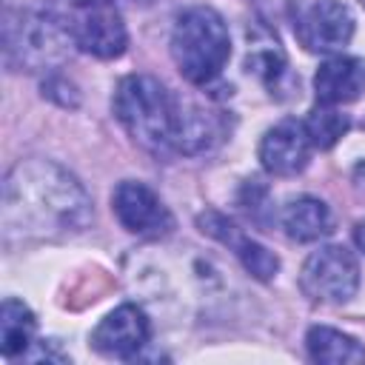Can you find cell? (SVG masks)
I'll return each instance as SVG.
<instances>
[{
    "instance_id": "8fae6325",
    "label": "cell",
    "mask_w": 365,
    "mask_h": 365,
    "mask_svg": "<svg viewBox=\"0 0 365 365\" xmlns=\"http://www.w3.org/2000/svg\"><path fill=\"white\" fill-rule=\"evenodd\" d=\"M197 225L202 234H208L211 240L222 242L225 248H231V254L240 259V265L259 282H271L279 274V257L274 251H268L262 242H257L251 234H245L237 222H231L225 214L220 211H202L197 217Z\"/></svg>"
},
{
    "instance_id": "ba28073f",
    "label": "cell",
    "mask_w": 365,
    "mask_h": 365,
    "mask_svg": "<svg viewBox=\"0 0 365 365\" xmlns=\"http://www.w3.org/2000/svg\"><path fill=\"white\" fill-rule=\"evenodd\" d=\"M111 211L128 234H137L145 240H160L174 231V217L168 205L160 200L154 188H148L140 180L117 182L111 194Z\"/></svg>"
},
{
    "instance_id": "3957f363",
    "label": "cell",
    "mask_w": 365,
    "mask_h": 365,
    "mask_svg": "<svg viewBox=\"0 0 365 365\" xmlns=\"http://www.w3.org/2000/svg\"><path fill=\"white\" fill-rule=\"evenodd\" d=\"M171 60L191 86H211L231 60V34L211 6H188L171 26Z\"/></svg>"
},
{
    "instance_id": "277c9868",
    "label": "cell",
    "mask_w": 365,
    "mask_h": 365,
    "mask_svg": "<svg viewBox=\"0 0 365 365\" xmlns=\"http://www.w3.org/2000/svg\"><path fill=\"white\" fill-rule=\"evenodd\" d=\"M74 43L48 11L17 9L3 23V60L9 71L54 74L71 54Z\"/></svg>"
},
{
    "instance_id": "d6986e66",
    "label": "cell",
    "mask_w": 365,
    "mask_h": 365,
    "mask_svg": "<svg viewBox=\"0 0 365 365\" xmlns=\"http://www.w3.org/2000/svg\"><path fill=\"white\" fill-rule=\"evenodd\" d=\"M354 242H356V248L365 254V220H359V222L354 225Z\"/></svg>"
},
{
    "instance_id": "6da1fadb",
    "label": "cell",
    "mask_w": 365,
    "mask_h": 365,
    "mask_svg": "<svg viewBox=\"0 0 365 365\" xmlns=\"http://www.w3.org/2000/svg\"><path fill=\"white\" fill-rule=\"evenodd\" d=\"M91 217L88 191L54 160H20L3 177L0 231L6 245L71 237L88 228Z\"/></svg>"
},
{
    "instance_id": "44dd1931",
    "label": "cell",
    "mask_w": 365,
    "mask_h": 365,
    "mask_svg": "<svg viewBox=\"0 0 365 365\" xmlns=\"http://www.w3.org/2000/svg\"><path fill=\"white\" fill-rule=\"evenodd\" d=\"M134 3H154V0H134Z\"/></svg>"
},
{
    "instance_id": "2e32d148",
    "label": "cell",
    "mask_w": 365,
    "mask_h": 365,
    "mask_svg": "<svg viewBox=\"0 0 365 365\" xmlns=\"http://www.w3.org/2000/svg\"><path fill=\"white\" fill-rule=\"evenodd\" d=\"M305 351L314 362H325V365L365 362V345H359L356 336L331 325H311L305 334Z\"/></svg>"
},
{
    "instance_id": "4fadbf2b",
    "label": "cell",
    "mask_w": 365,
    "mask_h": 365,
    "mask_svg": "<svg viewBox=\"0 0 365 365\" xmlns=\"http://www.w3.org/2000/svg\"><path fill=\"white\" fill-rule=\"evenodd\" d=\"M314 91L319 103L345 106L365 94V60L354 54H334L319 63L314 74Z\"/></svg>"
},
{
    "instance_id": "9c48e42d",
    "label": "cell",
    "mask_w": 365,
    "mask_h": 365,
    "mask_svg": "<svg viewBox=\"0 0 365 365\" xmlns=\"http://www.w3.org/2000/svg\"><path fill=\"white\" fill-rule=\"evenodd\" d=\"M148 339H151V319L134 302H123L114 311H108L88 336L91 348L111 359H134L148 345Z\"/></svg>"
},
{
    "instance_id": "ffe728a7",
    "label": "cell",
    "mask_w": 365,
    "mask_h": 365,
    "mask_svg": "<svg viewBox=\"0 0 365 365\" xmlns=\"http://www.w3.org/2000/svg\"><path fill=\"white\" fill-rule=\"evenodd\" d=\"M351 177H354V185L365 191V160H362V163H356V168H354V174H351Z\"/></svg>"
},
{
    "instance_id": "e0dca14e",
    "label": "cell",
    "mask_w": 365,
    "mask_h": 365,
    "mask_svg": "<svg viewBox=\"0 0 365 365\" xmlns=\"http://www.w3.org/2000/svg\"><path fill=\"white\" fill-rule=\"evenodd\" d=\"M37 331V319L31 314V308L17 299V297H6L0 305V351L3 356H23L34 339Z\"/></svg>"
},
{
    "instance_id": "7402d4cb",
    "label": "cell",
    "mask_w": 365,
    "mask_h": 365,
    "mask_svg": "<svg viewBox=\"0 0 365 365\" xmlns=\"http://www.w3.org/2000/svg\"><path fill=\"white\" fill-rule=\"evenodd\" d=\"M362 3H365V0H362Z\"/></svg>"
},
{
    "instance_id": "7a4b0ae2",
    "label": "cell",
    "mask_w": 365,
    "mask_h": 365,
    "mask_svg": "<svg viewBox=\"0 0 365 365\" xmlns=\"http://www.w3.org/2000/svg\"><path fill=\"white\" fill-rule=\"evenodd\" d=\"M114 117L154 157L177 154L180 97L151 74H125L114 88Z\"/></svg>"
},
{
    "instance_id": "5bb4252c",
    "label": "cell",
    "mask_w": 365,
    "mask_h": 365,
    "mask_svg": "<svg viewBox=\"0 0 365 365\" xmlns=\"http://www.w3.org/2000/svg\"><path fill=\"white\" fill-rule=\"evenodd\" d=\"M245 71L254 74L271 97H285L288 88H294V77L288 71V57L279 48V43L265 31H248V54H245Z\"/></svg>"
},
{
    "instance_id": "52a82bcc",
    "label": "cell",
    "mask_w": 365,
    "mask_h": 365,
    "mask_svg": "<svg viewBox=\"0 0 365 365\" xmlns=\"http://www.w3.org/2000/svg\"><path fill=\"white\" fill-rule=\"evenodd\" d=\"M356 31L354 11L342 0H311L294 17L297 40L314 54L342 51Z\"/></svg>"
},
{
    "instance_id": "7c38bea8",
    "label": "cell",
    "mask_w": 365,
    "mask_h": 365,
    "mask_svg": "<svg viewBox=\"0 0 365 365\" xmlns=\"http://www.w3.org/2000/svg\"><path fill=\"white\" fill-rule=\"evenodd\" d=\"M228 134L225 114L180 97V120H177V154L197 157L214 151Z\"/></svg>"
},
{
    "instance_id": "ac0fdd59",
    "label": "cell",
    "mask_w": 365,
    "mask_h": 365,
    "mask_svg": "<svg viewBox=\"0 0 365 365\" xmlns=\"http://www.w3.org/2000/svg\"><path fill=\"white\" fill-rule=\"evenodd\" d=\"M302 123H305V131H308L314 148H322V151L334 148L351 128V117L345 111H339L336 106H328V103L314 106Z\"/></svg>"
},
{
    "instance_id": "8992f818",
    "label": "cell",
    "mask_w": 365,
    "mask_h": 365,
    "mask_svg": "<svg viewBox=\"0 0 365 365\" xmlns=\"http://www.w3.org/2000/svg\"><path fill=\"white\" fill-rule=\"evenodd\" d=\"M299 288L311 302L342 305L359 288V262L351 248L328 242L311 251L299 271Z\"/></svg>"
},
{
    "instance_id": "9a60e30c",
    "label": "cell",
    "mask_w": 365,
    "mask_h": 365,
    "mask_svg": "<svg viewBox=\"0 0 365 365\" xmlns=\"http://www.w3.org/2000/svg\"><path fill=\"white\" fill-rule=\"evenodd\" d=\"M279 228L294 242H317L334 231V214L325 200L299 194L279 208Z\"/></svg>"
},
{
    "instance_id": "30bf717a",
    "label": "cell",
    "mask_w": 365,
    "mask_h": 365,
    "mask_svg": "<svg viewBox=\"0 0 365 365\" xmlns=\"http://www.w3.org/2000/svg\"><path fill=\"white\" fill-rule=\"evenodd\" d=\"M311 151H314V143L305 131V123L297 117H285L262 134L257 157L268 174L294 177L305 171V165L311 163Z\"/></svg>"
},
{
    "instance_id": "5b68a950",
    "label": "cell",
    "mask_w": 365,
    "mask_h": 365,
    "mask_svg": "<svg viewBox=\"0 0 365 365\" xmlns=\"http://www.w3.org/2000/svg\"><path fill=\"white\" fill-rule=\"evenodd\" d=\"M43 11L54 17L77 51L97 60H117L128 46V31L114 0H43Z\"/></svg>"
}]
</instances>
